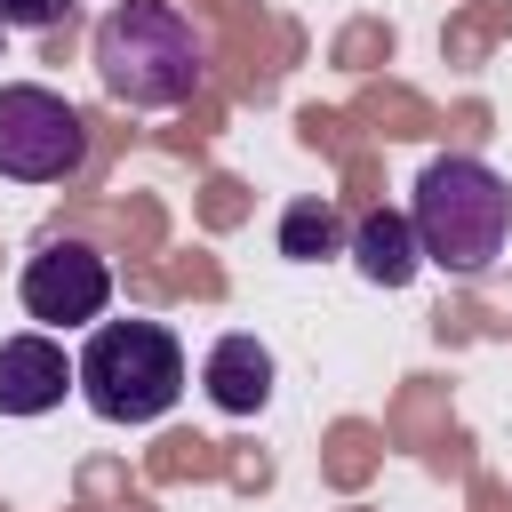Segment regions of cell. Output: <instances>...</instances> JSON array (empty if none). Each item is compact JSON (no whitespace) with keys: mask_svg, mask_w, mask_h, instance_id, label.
I'll return each mask as SVG.
<instances>
[{"mask_svg":"<svg viewBox=\"0 0 512 512\" xmlns=\"http://www.w3.org/2000/svg\"><path fill=\"white\" fill-rule=\"evenodd\" d=\"M72 392V360L48 328H24L0 344V416H48Z\"/></svg>","mask_w":512,"mask_h":512,"instance_id":"8992f818","label":"cell"},{"mask_svg":"<svg viewBox=\"0 0 512 512\" xmlns=\"http://www.w3.org/2000/svg\"><path fill=\"white\" fill-rule=\"evenodd\" d=\"M88 64H96V80H104L112 104H128V112H176L208 80V32L176 0H112L96 16Z\"/></svg>","mask_w":512,"mask_h":512,"instance_id":"6da1fadb","label":"cell"},{"mask_svg":"<svg viewBox=\"0 0 512 512\" xmlns=\"http://www.w3.org/2000/svg\"><path fill=\"white\" fill-rule=\"evenodd\" d=\"M16 296H24V312H32L40 328H88V320H104V304H112V264H104L88 240H48V248L24 256Z\"/></svg>","mask_w":512,"mask_h":512,"instance_id":"5b68a950","label":"cell"},{"mask_svg":"<svg viewBox=\"0 0 512 512\" xmlns=\"http://www.w3.org/2000/svg\"><path fill=\"white\" fill-rule=\"evenodd\" d=\"M344 216H336V200H288L280 208V256L288 264H320V256H344Z\"/></svg>","mask_w":512,"mask_h":512,"instance_id":"9c48e42d","label":"cell"},{"mask_svg":"<svg viewBox=\"0 0 512 512\" xmlns=\"http://www.w3.org/2000/svg\"><path fill=\"white\" fill-rule=\"evenodd\" d=\"M72 392L104 424H160L184 400V344L168 320H96L72 352Z\"/></svg>","mask_w":512,"mask_h":512,"instance_id":"3957f363","label":"cell"},{"mask_svg":"<svg viewBox=\"0 0 512 512\" xmlns=\"http://www.w3.org/2000/svg\"><path fill=\"white\" fill-rule=\"evenodd\" d=\"M408 224H416L424 264H440L448 280H480L512 240V184L472 152H440L416 176Z\"/></svg>","mask_w":512,"mask_h":512,"instance_id":"7a4b0ae2","label":"cell"},{"mask_svg":"<svg viewBox=\"0 0 512 512\" xmlns=\"http://www.w3.org/2000/svg\"><path fill=\"white\" fill-rule=\"evenodd\" d=\"M80 168H88L80 104L40 88V80H8L0 88V176L8 184H64Z\"/></svg>","mask_w":512,"mask_h":512,"instance_id":"277c9868","label":"cell"},{"mask_svg":"<svg viewBox=\"0 0 512 512\" xmlns=\"http://www.w3.org/2000/svg\"><path fill=\"white\" fill-rule=\"evenodd\" d=\"M344 256H352L360 280H376V288H408V280L424 272V248H416L408 208H368V216L344 232Z\"/></svg>","mask_w":512,"mask_h":512,"instance_id":"52a82bcc","label":"cell"},{"mask_svg":"<svg viewBox=\"0 0 512 512\" xmlns=\"http://www.w3.org/2000/svg\"><path fill=\"white\" fill-rule=\"evenodd\" d=\"M64 16H72V0H0V32H48Z\"/></svg>","mask_w":512,"mask_h":512,"instance_id":"30bf717a","label":"cell"},{"mask_svg":"<svg viewBox=\"0 0 512 512\" xmlns=\"http://www.w3.org/2000/svg\"><path fill=\"white\" fill-rule=\"evenodd\" d=\"M200 384H208V400L224 416H264V400H272V352L256 336H216L208 360H200Z\"/></svg>","mask_w":512,"mask_h":512,"instance_id":"ba28073f","label":"cell"}]
</instances>
